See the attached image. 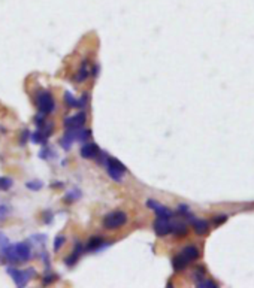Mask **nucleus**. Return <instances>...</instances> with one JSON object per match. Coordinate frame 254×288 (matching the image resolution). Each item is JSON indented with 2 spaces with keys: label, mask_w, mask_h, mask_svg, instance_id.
<instances>
[{
  "label": "nucleus",
  "mask_w": 254,
  "mask_h": 288,
  "mask_svg": "<svg viewBox=\"0 0 254 288\" xmlns=\"http://www.w3.org/2000/svg\"><path fill=\"white\" fill-rule=\"evenodd\" d=\"M3 257L12 263V264H18V263H24L29 261L32 258V248L29 243L26 242H18L15 245H8L2 249Z\"/></svg>",
  "instance_id": "nucleus-1"
},
{
  "label": "nucleus",
  "mask_w": 254,
  "mask_h": 288,
  "mask_svg": "<svg viewBox=\"0 0 254 288\" xmlns=\"http://www.w3.org/2000/svg\"><path fill=\"white\" fill-rule=\"evenodd\" d=\"M196 285L200 287V288H217V287H218L217 282H214V281H211V279H206V278H203L202 281L196 282Z\"/></svg>",
  "instance_id": "nucleus-16"
},
{
  "label": "nucleus",
  "mask_w": 254,
  "mask_h": 288,
  "mask_svg": "<svg viewBox=\"0 0 254 288\" xmlns=\"http://www.w3.org/2000/svg\"><path fill=\"white\" fill-rule=\"evenodd\" d=\"M227 219V215L226 214H220L218 216H215L214 219H212V222L215 224V225H218V224H221V222H224Z\"/></svg>",
  "instance_id": "nucleus-24"
},
{
  "label": "nucleus",
  "mask_w": 254,
  "mask_h": 288,
  "mask_svg": "<svg viewBox=\"0 0 254 288\" xmlns=\"http://www.w3.org/2000/svg\"><path fill=\"white\" fill-rule=\"evenodd\" d=\"M81 254H83V246L78 243V245H77L75 252H72V254H71V257H68V258H66V264H68L69 267H71V266H74V264L78 261V258L81 257Z\"/></svg>",
  "instance_id": "nucleus-13"
},
{
  "label": "nucleus",
  "mask_w": 254,
  "mask_h": 288,
  "mask_svg": "<svg viewBox=\"0 0 254 288\" xmlns=\"http://www.w3.org/2000/svg\"><path fill=\"white\" fill-rule=\"evenodd\" d=\"M147 206L156 212L157 218L170 219V218L173 216V212H172L169 208H166V206H162V205H160L159 202H156V200H148V202H147Z\"/></svg>",
  "instance_id": "nucleus-7"
},
{
  "label": "nucleus",
  "mask_w": 254,
  "mask_h": 288,
  "mask_svg": "<svg viewBox=\"0 0 254 288\" xmlns=\"http://www.w3.org/2000/svg\"><path fill=\"white\" fill-rule=\"evenodd\" d=\"M106 172H108V175L115 182H121L124 173L127 172V169H126V166L120 160L112 158V157H108V160H106Z\"/></svg>",
  "instance_id": "nucleus-3"
},
{
  "label": "nucleus",
  "mask_w": 254,
  "mask_h": 288,
  "mask_svg": "<svg viewBox=\"0 0 254 288\" xmlns=\"http://www.w3.org/2000/svg\"><path fill=\"white\" fill-rule=\"evenodd\" d=\"M154 231L157 236H166L172 233V222H169V219L165 218H157L154 221Z\"/></svg>",
  "instance_id": "nucleus-9"
},
{
  "label": "nucleus",
  "mask_w": 254,
  "mask_h": 288,
  "mask_svg": "<svg viewBox=\"0 0 254 288\" xmlns=\"http://www.w3.org/2000/svg\"><path fill=\"white\" fill-rule=\"evenodd\" d=\"M65 100H66V103L71 106V108H80V100H77L69 91L66 93V96H65Z\"/></svg>",
  "instance_id": "nucleus-18"
},
{
  "label": "nucleus",
  "mask_w": 254,
  "mask_h": 288,
  "mask_svg": "<svg viewBox=\"0 0 254 288\" xmlns=\"http://www.w3.org/2000/svg\"><path fill=\"white\" fill-rule=\"evenodd\" d=\"M9 214V208L6 205H2L0 206V219H5Z\"/></svg>",
  "instance_id": "nucleus-23"
},
{
  "label": "nucleus",
  "mask_w": 254,
  "mask_h": 288,
  "mask_svg": "<svg viewBox=\"0 0 254 288\" xmlns=\"http://www.w3.org/2000/svg\"><path fill=\"white\" fill-rule=\"evenodd\" d=\"M12 184H14V181H12L11 178H8V176L0 178V188H2L3 191L9 190V188L12 187Z\"/></svg>",
  "instance_id": "nucleus-17"
},
{
  "label": "nucleus",
  "mask_w": 254,
  "mask_h": 288,
  "mask_svg": "<svg viewBox=\"0 0 254 288\" xmlns=\"http://www.w3.org/2000/svg\"><path fill=\"white\" fill-rule=\"evenodd\" d=\"M27 136H29V130H24V133H23V138H21V145H24V139L27 141Z\"/></svg>",
  "instance_id": "nucleus-25"
},
{
  "label": "nucleus",
  "mask_w": 254,
  "mask_h": 288,
  "mask_svg": "<svg viewBox=\"0 0 254 288\" xmlns=\"http://www.w3.org/2000/svg\"><path fill=\"white\" fill-rule=\"evenodd\" d=\"M187 231H188V227L184 222H175V224H172V233L175 236H185Z\"/></svg>",
  "instance_id": "nucleus-14"
},
{
  "label": "nucleus",
  "mask_w": 254,
  "mask_h": 288,
  "mask_svg": "<svg viewBox=\"0 0 254 288\" xmlns=\"http://www.w3.org/2000/svg\"><path fill=\"white\" fill-rule=\"evenodd\" d=\"M205 275H206V272H205V269H203V267H197V269L193 272V278H194V281H196V282L202 281V279L205 278Z\"/></svg>",
  "instance_id": "nucleus-20"
},
{
  "label": "nucleus",
  "mask_w": 254,
  "mask_h": 288,
  "mask_svg": "<svg viewBox=\"0 0 254 288\" xmlns=\"http://www.w3.org/2000/svg\"><path fill=\"white\" fill-rule=\"evenodd\" d=\"M42 187H44V184H42V182H38V181L27 182V188H30V190H33V191H38V190H41Z\"/></svg>",
  "instance_id": "nucleus-22"
},
{
  "label": "nucleus",
  "mask_w": 254,
  "mask_h": 288,
  "mask_svg": "<svg viewBox=\"0 0 254 288\" xmlns=\"http://www.w3.org/2000/svg\"><path fill=\"white\" fill-rule=\"evenodd\" d=\"M36 106L39 109L41 114L47 115V114H51L56 108V102H54V97L50 91H41L38 93L36 96Z\"/></svg>",
  "instance_id": "nucleus-4"
},
{
  "label": "nucleus",
  "mask_w": 254,
  "mask_h": 288,
  "mask_svg": "<svg viewBox=\"0 0 254 288\" xmlns=\"http://www.w3.org/2000/svg\"><path fill=\"white\" fill-rule=\"evenodd\" d=\"M100 154V149L96 144H84L83 148H81V157L83 158H87V160H93V158H97Z\"/></svg>",
  "instance_id": "nucleus-10"
},
{
  "label": "nucleus",
  "mask_w": 254,
  "mask_h": 288,
  "mask_svg": "<svg viewBox=\"0 0 254 288\" xmlns=\"http://www.w3.org/2000/svg\"><path fill=\"white\" fill-rule=\"evenodd\" d=\"M87 76H88V68H87V63H84V65H83V68L78 71V73H77L75 79H77L78 82H83V81H85V79H87Z\"/></svg>",
  "instance_id": "nucleus-15"
},
{
  "label": "nucleus",
  "mask_w": 254,
  "mask_h": 288,
  "mask_svg": "<svg viewBox=\"0 0 254 288\" xmlns=\"http://www.w3.org/2000/svg\"><path fill=\"white\" fill-rule=\"evenodd\" d=\"M102 246H105V242L102 237H91L90 242L87 243V249L88 251H99Z\"/></svg>",
  "instance_id": "nucleus-12"
},
{
  "label": "nucleus",
  "mask_w": 254,
  "mask_h": 288,
  "mask_svg": "<svg viewBox=\"0 0 254 288\" xmlns=\"http://www.w3.org/2000/svg\"><path fill=\"white\" fill-rule=\"evenodd\" d=\"M191 225H193V230L196 231V234L199 236H205L208 231H209V222L206 219H196V218H191Z\"/></svg>",
  "instance_id": "nucleus-11"
},
{
  "label": "nucleus",
  "mask_w": 254,
  "mask_h": 288,
  "mask_svg": "<svg viewBox=\"0 0 254 288\" xmlns=\"http://www.w3.org/2000/svg\"><path fill=\"white\" fill-rule=\"evenodd\" d=\"M87 121V115L84 112H80L77 115H72V117H68L65 120V127L66 129H81Z\"/></svg>",
  "instance_id": "nucleus-8"
},
{
  "label": "nucleus",
  "mask_w": 254,
  "mask_h": 288,
  "mask_svg": "<svg viewBox=\"0 0 254 288\" xmlns=\"http://www.w3.org/2000/svg\"><path fill=\"white\" fill-rule=\"evenodd\" d=\"M32 139H33L35 144H41V145H44V144L47 142V136H45L41 130H38V132L32 136Z\"/></svg>",
  "instance_id": "nucleus-19"
},
{
  "label": "nucleus",
  "mask_w": 254,
  "mask_h": 288,
  "mask_svg": "<svg viewBox=\"0 0 254 288\" xmlns=\"http://www.w3.org/2000/svg\"><path fill=\"white\" fill-rule=\"evenodd\" d=\"M65 236H57L56 237V240H54V251L57 252V251H60V248L65 245Z\"/></svg>",
  "instance_id": "nucleus-21"
},
{
  "label": "nucleus",
  "mask_w": 254,
  "mask_h": 288,
  "mask_svg": "<svg viewBox=\"0 0 254 288\" xmlns=\"http://www.w3.org/2000/svg\"><path fill=\"white\" fill-rule=\"evenodd\" d=\"M127 222V215L123 211H114L109 212L105 218H103V227L108 230H115L120 228L121 225H124Z\"/></svg>",
  "instance_id": "nucleus-5"
},
{
  "label": "nucleus",
  "mask_w": 254,
  "mask_h": 288,
  "mask_svg": "<svg viewBox=\"0 0 254 288\" xmlns=\"http://www.w3.org/2000/svg\"><path fill=\"white\" fill-rule=\"evenodd\" d=\"M199 257H200V251H199V248H197V246H194V245H188V246L182 248V249H181V252H179V254H176V255L173 257V260H172V266H173V269H175L176 272H181V270H184V269H185L190 263L196 261Z\"/></svg>",
  "instance_id": "nucleus-2"
},
{
  "label": "nucleus",
  "mask_w": 254,
  "mask_h": 288,
  "mask_svg": "<svg viewBox=\"0 0 254 288\" xmlns=\"http://www.w3.org/2000/svg\"><path fill=\"white\" fill-rule=\"evenodd\" d=\"M8 273L11 275V278L14 279V282L17 284V287H26L29 282H30V279L33 278V273H35V270L33 269H29V270H20V269H12V267H9L8 269Z\"/></svg>",
  "instance_id": "nucleus-6"
}]
</instances>
